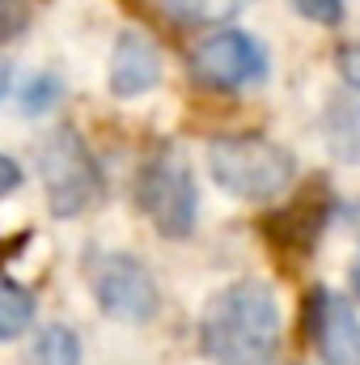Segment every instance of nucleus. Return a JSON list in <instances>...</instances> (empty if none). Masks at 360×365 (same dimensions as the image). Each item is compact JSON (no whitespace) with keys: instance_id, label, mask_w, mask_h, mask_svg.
<instances>
[{"instance_id":"obj_1","label":"nucleus","mask_w":360,"mask_h":365,"mask_svg":"<svg viewBox=\"0 0 360 365\" xmlns=\"http://www.w3.org/2000/svg\"><path fill=\"white\" fill-rule=\"evenodd\" d=\"M199 344L212 365L280 361V302L268 280L225 284L199 319Z\"/></svg>"},{"instance_id":"obj_2","label":"nucleus","mask_w":360,"mask_h":365,"mask_svg":"<svg viewBox=\"0 0 360 365\" xmlns=\"http://www.w3.org/2000/svg\"><path fill=\"white\" fill-rule=\"evenodd\" d=\"M208 170L216 187H225L238 200L271 204L297 182V158L259 132H229L208 140Z\"/></svg>"},{"instance_id":"obj_3","label":"nucleus","mask_w":360,"mask_h":365,"mask_svg":"<svg viewBox=\"0 0 360 365\" xmlns=\"http://www.w3.org/2000/svg\"><path fill=\"white\" fill-rule=\"evenodd\" d=\"M38 175L47 187V208L55 217H81L102 200V166L77 128H55L38 145Z\"/></svg>"},{"instance_id":"obj_4","label":"nucleus","mask_w":360,"mask_h":365,"mask_svg":"<svg viewBox=\"0 0 360 365\" xmlns=\"http://www.w3.org/2000/svg\"><path fill=\"white\" fill-rule=\"evenodd\" d=\"M136 204L157 225V234L191 238L195 217H199V191H195V175H191L186 158L174 145L144 158V166L136 175Z\"/></svg>"},{"instance_id":"obj_5","label":"nucleus","mask_w":360,"mask_h":365,"mask_svg":"<svg viewBox=\"0 0 360 365\" xmlns=\"http://www.w3.org/2000/svg\"><path fill=\"white\" fill-rule=\"evenodd\" d=\"M90 289L102 306V314L119 319V323H149L162 310V289L153 272L123 251H97L85 259Z\"/></svg>"},{"instance_id":"obj_6","label":"nucleus","mask_w":360,"mask_h":365,"mask_svg":"<svg viewBox=\"0 0 360 365\" xmlns=\"http://www.w3.org/2000/svg\"><path fill=\"white\" fill-rule=\"evenodd\" d=\"M191 73L208 90L238 93L268 77V51L246 30H216L191 51Z\"/></svg>"},{"instance_id":"obj_7","label":"nucleus","mask_w":360,"mask_h":365,"mask_svg":"<svg viewBox=\"0 0 360 365\" xmlns=\"http://www.w3.org/2000/svg\"><path fill=\"white\" fill-rule=\"evenodd\" d=\"M305 336L314 340L322 365H360V319L348 297L314 289L305 297Z\"/></svg>"},{"instance_id":"obj_8","label":"nucleus","mask_w":360,"mask_h":365,"mask_svg":"<svg viewBox=\"0 0 360 365\" xmlns=\"http://www.w3.org/2000/svg\"><path fill=\"white\" fill-rule=\"evenodd\" d=\"M331 212H335V195L327 191L322 179H314L309 187H301L284 208H275L263 230H268L275 251H284V255H309L318 247Z\"/></svg>"},{"instance_id":"obj_9","label":"nucleus","mask_w":360,"mask_h":365,"mask_svg":"<svg viewBox=\"0 0 360 365\" xmlns=\"http://www.w3.org/2000/svg\"><path fill=\"white\" fill-rule=\"evenodd\" d=\"M162 81V51L153 47V38L123 30L115 38L110 51V93L115 98H140Z\"/></svg>"},{"instance_id":"obj_10","label":"nucleus","mask_w":360,"mask_h":365,"mask_svg":"<svg viewBox=\"0 0 360 365\" xmlns=\"http://www.w3.org/2000/svg\"><path fill=\"white\" fill-rule=\"evenodd\" d=\"M322 136H327V149L335 162L360 166V86H344L327 102Z\"/></svg>"},{"instance_id":"obj_11","label":"nucleus","mask_w":360,"mask_h":365,"mask_svg":"<svg viewBox=\"0 0 360 365\" xmlns=\"http://www.w3.org/2000/svg\"><path fill=\"white\" fill-rule=\"evenodd\" d=\"M30 365H81V340L64 323H47L34 344H30Z\"/></svg>"},{"instance_id":"obj_12","label":"nucleus","mask_w":360,"mask_h":365,"mask_svg":"<svg viewBox=\"0 0 360 365\" xmlns=\"http://www.w3.org/2000/svg\"><path fill=\"white\" fill-rule=\"evenodd\" d=\"M34 310H38L34 293L0 276V344H4V340H17V336L34 323Z\"/></svg>"},{"instance_id":"obj_13","label":"nucleus","mask_w":360,"mask_h":365,"mask_svg":"<svg viewBox=\"0 0 360 365\" xmlns=\"http://www.w3.org/2000/svg\"><path fill=\"white\" fill-rule=\"evenodd\" d=\"M162 4L182 26H221L229 17H238L250 0H162Z\"/></svg>"},{"instance_id":"obj_14","label":"nucleus","mask_w":360,"mask_h":365,"mask_svg":"<svg viewBox=\"0 0 360 365\" xmlns=\"http://www.w3.org/2000/svg\"><path fill=\"white\" fill-rule=\"evenodd\" d=\"M60 93H64V81H60L55 73H38V77H30V81L21 86L17 106H21L26 115H43V110H51V106L60 102Z\"/></svg>"},{"instance_id":"obj_15","label":"nucleus","mask_w":360,"mask_h":365,"mask_svg":"<svg viewBox=\"0 0 360 365\" xmlns=\"http://www.w3.org/2000/svg\"><path fill=\"white\" fill-rule=\"evenodd\" d=\"M30 26V0H0V43L21 38Z\"/></svg>"},{"instance_id":"obj_16","label":"nucleus","mask_w":360,"mask_h":365,"mask_svg":"<svg viewBox=\"0 0 360 365\" xmlns=\"http://www.w3.org/2000/svg\"><path fill=\"white\" fill-rule=\"evenodd\" d=\"M288 4L318 26H344V0H288Z\"/></svg>"},{"instance_id":"obj_17","label":"nucleus","mask_w":360,"mask_h":365,"mask_svg":"<svg viewBox=\"0 0 360 365\" xmlns=\"http://www.w3.org/2000/svg\"><path fill=\"white\" fill-rule=\"evenodd\" d=\"M339 68H344V86H360V47L339 51Z\"/></svg>"},{"instance_id":"obj_18","label":"nucleus","mask_w":360,"mask_h":365,"mask_svg":"<svg viewBox=\"0 0 360 365\" xmlns=\"http://www.w3.org/2000/svg\"><path fill=\"white\" fill-rule=\"evenodd\" d=\"M17 187H21V166L0 153V195H9V191H17Z\"/></svg>"},{"instance_id":"obj_19","label":"nucleus","mask_w":360,"mask_h":365,"mask_svg":"<svg viewBox=\"0 0 360 365\" xmlns=\"http://www.w3.org/2000/svg\"><path fill=\"white\" fill-rule=\"evenodd\" d=\"M9 81H13V68H9V60H0V98L9 93Z\"/></svg>"},{"instance_id":"obj_20","label":"nucleus","mask_w":360,"mask_h":365,"mask_svg":"<svg viewBox=\"0 0 360 365\" xmlns=\"http://www.w3.org/2000/svg\"><path fill=\"white\" fill-rule=\"evenodd\" d=\"M352 293L360 297V255H356V264H352Z\"/></svg>"}]
</instances>
